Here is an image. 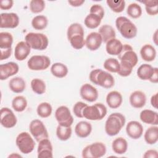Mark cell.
<instances>
[{
	"label": "cell",
	"mask_w": 158,
	"mask_h": 158,
	"mask_svg": "<svg viewBox=\"0 0 158 158\" xmlns=\"http://www.w3.org/2000/svg\"><path fill=\"white\" fill-rule=\"evenodd\" d=\"M151 104L153 107L157 109V93H156L151 96Z\"/></svg>",
	"instance_id": "f5cc1de1"
},
{
	"label": "cell",
	"mask_w": 158,
	"mask_h": 158,
	"mask_svg": "<svg viewBox=\"0 0 158 158\" xmlns=\"http://www.w3.org/2000/svg\"><path fill=\"white\" fill-rule=\"evenodd\" d=\"M10 89L15 93H22L26 88V83L24 79L20 77L12 78L9 82Z\"/></svg>",
	"instance_id": "484cf974"
},
{
	"label": "cell",
	"mask_w": 158,
	"mask_h": 158,
	"mask_svg": "<svg viewBox=\"0 0 158 158\" xmlns=\"http://www.w3.org/2000/svg\"><path fill=\"white\" fill-rule=\"evenodd\" d=\"M89 78L93 83L106 89L112 88L115 84L114 77L100 69L93 70L89 75Z\"/></svg>",
	"instance_id": "7a4b0ae2"
},
{
	"label": "cell",
	"mask_w": 158,
	"mask_h": 158,
	"mask_svg": "<svg viewBox=\"0 0 158 158\" xmlns=\"http://www.w3.org/2000/svg\"><path fill=\"white\" fill-rule=\"evenodd\" d=\"M102 43V39L98 32H91L88 35L85 40V46L90 51L98 49Z\"/></svg>",
	"instance_id": "d6986e66"
},
{
	"label": "cell",
	"mask_w": 158,
	"mask_h": 158,
	"mask_svg": "<svg viewBox=\"0 0 158 158\" xmlns=\"http://www.w3.org/2000/svg\"><path fill=\"white\" fill-rule=\"evenodd\" d=\"M45 8V2L43 0H31L30 2V9L31 12L38 14Z\"/></svg>",
	"instance_id": "bcb514c9"
},
{
	"label": "cell",
	"mask_w": 158,
	"mask_h": 158,
	"mask_svg": "<svg viewBox=\"0 0 158 158\" xmlns=\"http://www.w3.org/2000/svg\"><path fill=\"white\" fill-rule=\"evenodd\" d=\"M85 31L83 27L81 24L78 23H73L71 24L67 31V36L68 40H69L72 36L76 35H84Z\"/></svg>",
	"instance_id": "b9f144b4"
},
{
	"label": "cell",
	"mask_w": 158,
	"mask_h": 158,
	"mask_svg": "<svg viewBox=\"0 0 158 158\" xmlns=\"http://www.w3.org/2000/svg\"><path fill=\"white\" fill-rule=\"evenodd\" d=\"M129 101L132 107L137 109L142 108L146 102V94L141 91H135L130 94Z\"/></svg>",
	"instance_id": "44dd1931"
},
{
	"label": "cell",
	"mask_w": 158,
	"mask_h": 158,
	"mask_svg": "<svg viewBox=\"0 0 158 158\" xmlns=\"http://www.w3.org/2000/svg\"><path fill=\"white\" fill-rule=\"evenodd\" d=\"M133 68V67L130 63L127 61L122 60L120 62V68L117 72V73L123 77H128L131 74Z\"/></svg>",
	"instance_id": "f6af8a7d"
},
{
	"label": "cell",
	"mask_w": 158,
	"mask_h": 158,
	"mask_svg": "<svg viewBox=\"0 0 158 158\" xmlns=\"http://www.w3.org/2000/svg\"><path fill=\"white\" fill-rule=\"evenodd\" d=\"M31 88L32 91L37 94H42L46 91V84L44 81L40 78H34L31 81Z\"/></svg>",
	"instance_id": "74e56055"
},
{
	"label": "cell",
	"mask_w": 158,
	"mask_h": 158,
	"mask_svg": "<svg viewBox=\"0 0 158 158\" xmlns=\"http://www.w3.org/2000/svg\"><path fill=\"white\" fill-rule=\"evenodd\" d=\"M126 119L121 113H112L107 118L105 123V131L107 135H117L125 125Z\"/></svg>",
	"instance_id": "6da1fadb"
},
{
	"label": "cell",
	"mask_w": 158,
	"mask_h": 158,
	"mask_svg": "<svg viewBox=\"0 0 158 158\" xmlns=\"http://www.w3.org/2000/svg\"><path fill=\"white\" fill-rule=\"evenodd\" d=\"M103 66L106 70L110 72L117 73L120 68V62L115 58H109L104 61Z\"/></svg>",
	"instance_id": "ab89813d"
},
{
	"label": "cell",
	"mask_w": 158,
	"mask_h": 158,
	"mask_svg": "<svg viewBox=\"0 0 158 158\" xmlns=\"http://www.w3.org/2000/svg\"><path fill=\"white\" fill-rule=\"evenodd\" d=\"M51 64L50 59L46 56L35 55L27 62L28 67L31 70L39 71L47 69Z\"/></svg>",
	"instance_id": "30bf717a"
},
{
	"label": "cell",
	"mask_w": 158,
	"mask_h": 158,
	"mask_svg": "<svg viewBox=\"0 0 158 158\" xmlns=\"http://www.w3.org/2000/svg\"><path fill=\"white\" fill-rule=\"evenodd\" d=\"M8 157H22V156H20V155H19V154H18L17 153H15V154L13 153V154L9 155L8 156Z\"/></svg>",
	"instance_id": "11a10c76"
},
{
	"label": "cell",
	"mask_w": 158,
	"mask_h": 158,
	"mask_svg": "<svg viewBox=\"0 0 158 158\" xmlns=\"http://www.w3.org/2000/svg\"><path fill=\"white\" fill-rule=\"evenodd\" d=\"M118 59L122 61H127L130 63L134 67L138 62V58L136 53L133 51V48L128 44H123V48L118 55Z\"/></svg>",
	"instance_id": "7c38bea8"
},
{
	"label": "cell",
	"mask_w": 158,
	"mask_h": 158,
	"mask_svg": "<svg viewBox=\"0 0 158 158\" xmlns=\"http://www.w3.org/2000/svg\"><path fill=\"white\" fill-rule=\"evenodd\" d=\"M69 41L71 46L75 49H81L85 45V40L83 35H74L72 36Z\"/></svg>",
	"instance_id": "7bdbcfd3"
},
{
	"label": "cell",
	"mask_w": 158,
	"mask_h": 158,
	"mask_svg": "<svg viewBox=\"0 0 158 158\" xmlns=\"http://www.w3.org/2000/svg\"><path fill=\"white\" fill-rule=\"evenodd\" d=\"M68 2L73 7H79L85 2V0H72L68 1Z\"/></svg>",
	"instance_id": "816d5d0a"
},
{
	"label": "cell",
	"mask_w": 158,
	"mask_h": 158,
	"mask_svg": "<svg viewBox=\"0 0 158 158\" xmlns=\"http://www.w3.org/2000/svg\"><path fill=\"white\" fill-rule=\"evenodd\" d=\"M89 13L95 14L99 16L101 19H103L104 16V10L102 6L99 4H94L89 9Z\"/></svg>",
	"instance_id": "c3c4849f"
},
{
	"label": "cell",
	"mask_w": 158,
	"mask_h": 158,
	"mask_svg": "<svg viewBox=\"0 0 158 158\" xmlns=\"http://www.w3.org/2000/svg\"><path fill=\"white\" fill-rule=\"evenodd\" d=\"M30 132L36 141L49 138L47 129L42 121L38 119L33 120L29 125Z\"/></svg>",
	"instance_id": "9c48e42d"
},
{
	"label": "cell",
	"mask_w": 158,
	"mask_h": 158,
	"mask_svg": "<svg viewBox=\"0 0 158 158\" xmlns=\"http://www.w3.org/2000/svg\"><path fill=\"white\" fill-rule=\"evenodd\" d=\"M107 114V108L102 103L87 106L83 111V117L89 120H102Z\"/></svg>",
	"instance_id": "5b68a950"
},
{
	"label": "cell",
	"mask_w": 158,
	"mask_h": 158,
	"mask_svg": "<svg viewBox=\"0 0 158 158\" xmlns=\"http://www.w3.org/2000/svg\"><path fill=\"white\" fill-rule=\"evenodd\" d=\"M51 72L56 77L64 78L68 73V68L62 63L56 62L51 65Z\"/></svg>",
	"instance_id": "1f68e13d"
},
{
	"label": "cell",
	"mask_w": 158,
	"mask_h": 158,
	"mask_svg": "<svg viewBox=\"0 0 158 158\" xmlns=\"http://www.w3.org/2000/svg\"><path fill=\"white\" fill-rule=\"evenodd\" d=\"M55 118L59 125L64 126H71L73 122V117L65 106H61L56 110Z\"/></svg>",
	"instance_id": "8fae6325"
},
{
	"label": "cell",
	"mask_w": 158,
	"mask_h": 158,
	"mask_svg": "<svg viewBox=\"0 0 158 158\" xmlns=\"http://www.w3.org/2000/svg\"><path fill=\"white\" fill-rule=\"evenodd\" d=\"M30 51V46L25 41H20L15 47L14 57L17 60L22 61L28 56Z\"/></svg>",
	"instance_id": "ffe728a7"
},
{
	"label": "cell",
	"mask_w": 158,
	"mask_h": 158,
	"mask_svg": "<svg viewBox=\"0 0 158 158\" xmlns=\"http://www.w3.org/2000/svg\"><path fill=\"white\" fill-rule=\"evenodd\" d=\"M92 131V125L86 121H80L77 123L75 127V133L80 138L88 137Z\"/></svg>",
	"instance_id": "cb8c5ba5"
},
{
	"label": "cell",
	"mask_w": 158,
	"mask_h": 158,
	"mask_svg": "<svg viewBox=\"0 0 158 158\" xmlns=\"http://www.w3.org/2000/svg\"><path fill=\"white\" fill-rule=\"evenodd\" d=\"M12 107L16 112H23L27 107V101L23 96H17L12 101Z\"/></svg>",
	"instance_id": "836d02e7"
},
{
	"label": "cell",
	"mask_w": 158,
	"mask_h": 158,
	"mask_svg": "<svg viewBox=\"0 0 158 158\" xmlns=\"http://www.w3.org/2000/svg\"><path fill=\"white\" fill-rule=\"evenodd\" d=\"M80 94L84 100L90 102L96 101L98 98L97 89L89 83H85L81 86Z\"/></svg>",
	"instance_id": "2e32d148"
},
{
	"label": "cell",
	"mask_w": 158,
	"mask_h": 158,
	"mask_svg": "<svg viewBox=\"0 0 158 158\" xmlns=\"http://www.w3.org/2000/svg\"><path fill=\"white\" fill-rule=\"evenodd\" d=\"M123 101L122 94L117 91L109 92L106 96V102L111 109H117L119 107Z\"/></svg>",
	"instance_id": "603a6c76"
},
{
	"label": "cell",
	"mask_w": 158,
	"mask_h": 158,
	"mask_svg": "<svg viewBox=\"0 0 158 158\" xmlns=\"http://www.w3.org/2000/svg\"><path fill=\"white\" fill-rule=\"evenodd\" d=\"M15 143L20 151L25 154L31 152L35 146V143L28 132H22L19 133L15 139Z\"/></svg>",
	"instance_id": "8992f818"
},
{
	"label": "cell",
	"mask_w": 158,
	"mask_h": 158,
	"mask_svg": "<svg viewBox=\"0 0 158 158\" xmlns=\"http://www.w3.org/2000/svg\"><path fill=\"white\" fill-rule=\"evenodd\" d=\"M140 120L144 123L157 125L158 124V114L157 112L150 110L144 109L139 114Z\"/></svg>",
	"instance_id": "7402d4cb"
},
{
	"label": "cell",
	"mask_w": 158,
	"mask_h": 158,
	"mask_svg": "<svg viewBox=\"0 0 158 158\" xmlns=\"http://www.w3.org/2000/svg\"><path fill=\"white\" fill-rule=\"evenodd\" d=\"M152 39L154 41V43L156 44V45H157V30H156L153 35V37H152Z\"/></svg>",
	"instance_id": "db71d44e"
},
{
	"label": "cell",
	"mask_w": 158,
	"mask_h": 158,
	"mask_svg": "<svg viewBox=\"0 0 158 158\" xmlns=\"http://www.w3.org/2000/svg\"><path fill=\"white\" fill-rule=\"evenodd\" d=\"M123 48L122 42L116 38H113L106 43V50L107 54L113 56H118Z\"/></svg>",
	"instance_id": "d4e9b609"
},
{
	"label": "cell",
	"mask_w": 158,
	"mask_h": 158,
	"mask_svg": "<svg viewBox=\"0 0 158 158\" xmlns=\"http://www.w3.org/2000/svg\"><path fill=\"white\" fill-rule=\"evenodd\" d=\"M115 26L122 36L127 39L135 38L138 32L135 25L128 18L123 16L118 17L115 20Z\"/></svg>",
	"instance_id": "3957f363"
},
{
	"label": "cell",
	"mask_w": 158,
	"mask_h": 158,
	"mask_svg": "<svg viewBox=\"0 0 158 158\" xmlns=\"http://www.w3.org/2000/svg\"><path fill=\"white\" fill-rule=\"evenodd\" d=\"M138 77L143 80H149L151 82L157 83L158 82V69L153 67L150 64H143L137 70Z\"/></svg>",
	"instance_id": "ba28073f"
},
{
	"label": "cell",
	"mask_w": 158,
	"mask_h": 158,
	"mask_svg": "<svg viewBox=\"0 0 158 158\" xmlns=\"http://www.w3.org/2000/svg\"><path fill=\"white\" fill-rule=\"evenodd\" d=\"M102 19L98 15L93 14H89L84 20L85 26L90 29H94L99 27Z\"/></svg>",
	"instance_id": "d590c367"
},
{
	"label": "cell",
	"mask_w": 158,
	"mask_h": 158,
	"mask_svg": "<svg viewBox=\"0 0 158 158\" xmlns=\"http://www.w3.org/2000/svg\"><path fill=\"white\" fill-rule=\"evenodd\" d=\"M37 148L38 158L53 157V148L51 142L48 138L43 139L38 142Z\"/></svg>",
	"instance_id": "9a60e30c"
},
{
	"label": "cell",
	"mask_w": 158,
	"mask_h": 158,
	"mask_svg": "<svg viewBox=\"0 0 158 158\" xmlns=\"http://www.w3.org/2000/svg\"><path fill=\"white\" fill-rule=\"evenodd\" d=\"M127 14L133 19H138L141 17L142 14V9L141 6L135 2L128 5L127 9Z\"/></svg>",
	"instance_id": "60d3db41"
},
{
	"label": "cell",
	"mask_w": 158,
	"mask_h": 158,
	"mask_svg": "<svg viewBox=\"0 0 158 158\" xmlns=\"http://www.w3.org/2000/svg\"><path fill=\"white\" fill-rule=\"evenodd\" d=\"M25 41L31 49L43 51L46 49L49 44L48 37L43 33L30 32L26 35Z\"/></svg>",
	"instance_id": "277c9868"
},
{
	"label": "cell",
	"mask_w": 158,
	"mask_h": 158,
	"mask_svg": "<svg viewBox=\"0 0 158 158\" xmlns=\"http://www.w3.org/2000/svg\"><path fill=\"white\" fill-rule=\"evenodd\" d=\"M52 111L51 105L46 102L40 103L36 109V112L38 115L41 118H47L49 117Z\"/></svg>",
	"instance_id": "8d00e7d4"
},
{
	"label": "cell",
	"mask_w": 158,
	"mask_h": 158,
	"mask_svg": "<svg viewBox=\"0 0 158 158\" xmlns=\"http://www.w3.org/2000/svg\"><path fill=\"white\" fill-rule=\"evenodd\" d=\"M102 39V42L106 43L109 40L115 38L116 33L114 28L109 25L105 24L99 28V32Z\"/></svg>",
	"instance_id": "83f0119b"
},
{
	"label": "cell",
	"mask_w": 158,
	"mask_h": 158,
	"mask_svg": "<svg viewBox=\"0 0 158 158\" xmlns=\"http://www.w3.org/2000/svg\"><path fill=\"white\" fill-rule=\"evenodd\" d=\"M13 36L9 33L2 31L0 33V51H5L12 50Z\"/></svg>",
	"instance_id": "f546056e"
},
{
	"label": "cell",
	"mask_w": 158,
	"mask_h": 158,
	"mask_svg": "<svg viewBox=\"0 0 158 158\" xmlns=\"http://www.w3.org/2000/svg\"><path fill=\"white\" fill-rule=\"evenodd\" d=\"M88 105L83 102L81 101H78L77 102L73 107V112L75 115L78 118H83V109L87 106Z\"/></svg>",
	"instance_id": "7dc6e473"
},
{
	"label": "cell",
	"mask_w": 158,
	"mask_h": 158,
	"mask_svg": "<svg viewBox=\"0 0 158 158\" xmlns=\"http://www.w3.org/2000/svg\"><path fill=\"white\" fill-rule=\"evenodd\" d=\"M106 3L110 9L116 13L122 12L125 7V1H114V0H107Z\"/></svg>",
	"instance_id": "ee69618b"
},
{
	"label": "cell",
	"mask_w": 158,
	"mask_h": 158,
	"mask_svg": "<svg viewBox=\"0 0 158 158\" xmlns=\"http://www.w3.org/2000/svg\"><path fill=\"white\" fill-rule=\"evenodd\" d=\"M127 135L133 139H137L141 137L143 133V127L138 121L129 122L126 126Z\"/></svg>",
	"instance_id": "ac0fdd59"
},
{
	"label": "cell",
	"mask_w": 158,
	"mask_h": 158,
	"mask_svg": "<svg viewBox=\"0 0 158 158\" xmlns=\"http://www.w3.org/2000/svg\"><path fill=\"white\" fill-rule=\"evenodd\" d=\"M141 58L146 62L153 61L156 57V51L154 46L149 44H144L140 49Z\"/></svg>",
	"instance_id": "4316f807"
},
{
	"label": "cell",
	"mask_w": 158,
	"mask_h": 158,
	"mask_svg": "<svg viewBox=\"0 0 158 158\" xmlns=\"http://www.w3.org/2000/svg\"><path fill=\"white\" fill-rule=\"evenodd\" d=\"M0 120L1 125L6 128L14 127L17 122L15 115L8 107H2L1 109Z\"/></svg>",
	"instance_id": "4fadbf2b"
},
{
	"label": "cell",
	"mask_w": 158,
	"mask_h": 158,
	"mask_svg": "<svg viewBox=\"0 0 158 158\" xmlns=\"http://www.w3.org/2000/svg\"><path fill=\"white\" fill-rule=\"evenodd\" d=\"M72 130L71 126H64L58 125L56 128V135L61 141L68 140L72 135Z\"/></svg>",
	"instance_id": "d6a6232c"
},
{
	"label": "cell",
	"mask_w": 158,
	"mask_h": 158,
	"mask_svg": "<svg viewBox=\"0 0 158 158\" xmlns=\"http://www.w3.org/2000/svg\"><path fill=\"white\" fill-rule=\"evenodd\" d=\"M157 157L158 152L155 149H149L146 151L143 155V157L144 158H157Z\"/></svg>",
	"instance_id": "f907efd6"
},
{
	"label": "cell",
	"mask_w": 158,
	"mask_h": 158,
	"mask_svg": "<svg viewBox=\"0 0 158 158\" xmlns=\"http://www.w3.org/2000/svg\"><path fill=\"white\" fill-rule=\"evenodd\" d=\"M48 23V20L44 15H39L33 18L31 20V26L37 30H42L46 28Z\"/></svg>",
	"instance_id": "e575fe53"
},
{
	"label": "cell",
	"mask_w": 158,
	"mask_h": 158,
	"mask_svg": "<svg viewBox=\"0 0 158 158\" xmlns=\"http://www.w3.org/2000/svg\"><path fill=\"white\" fill-rule=\"evenodd\" d=\"M146 143L148 144H154L158 140V127L154 125L148 128L144 135Z\"/></svg>",
	"instance_id": "4dcf8cb0"
},
{
	"label": "cell",
	"mask_w": 158,
	"mask_h": 158,
	"mask_svg": "<svg viewBox=\"0 0 158 158\" xmlns=\"http://www.w3.org/2000/svg\"><path fill=\"white\" fill-rule=\"evenodd\" d=\"M19 70V65L14 62H9L0 65V80H5L9 77L17 73Z\"/></svg>",
	"instance_id": "e0dca14e"
},
{
	"label": "cell",
	"mask_w": 158,
	"mask_h": 158,
	"mask_svg": "<svg viewBox=\"0 0 158 158\" xmlns=\"http://www.w3.org/2000/svg\"><path fill=\"white\" fill-rule=\"evenodd\" d=\"M19 24V17L17 14L1 13V28H15Z\"/></svg>",
	"instance_id": "5bb4252c"
},
{
	"label": "cell",
	"mask_w": 158,
	"mask_h": 158,
	"mask_svg": "<svg viewBox=\"0 0 158 158\" xmlns=\"http://www.w3.org/2000/svg\"><path fill=\"white\" fill-rule=\"evenodd\" d=\"M112 148L115 154L120 155L123 154L127 151L128 143L127 140L122 137L117 138L112 141Z\"/></svg>",
	"instance_id": "f1b7e54d"
},
{
	"label": "cell",
	"mask_w": 158,
	"mask_h": 158,
	"mask_svg": "<svg viewBox=\"0 0 158 158\" xmlns=\"http://www.w3.org/2000/svg\"><path fill=\"white\" fill-rule=\"evenodd\" d=\"M14 1L12 0H1L0 2V8L2 10H9L13 6Z\"/></svg>",
	"instance_id": "681fc988"
},
{
	"label": "cell",
	"mask_w": 158,
	"mask_h": 158,
	"mask_svg": "<svg viewBox=\"0 0 158 158\" xmlns=\"http://www.w3.org/2000/svg\"><path fill=\"white\" fill-rule=\"evenodd\" d=\"M106 153V145L102 142H95L85 147L81 154L83 158H99Z\"/></svg>",
	"instance_id": "52a82bcc"
},
{
	"label": "cell",
	"mask_w": 158,
	"mask_h": 158,
	"mask_svg": "<svg viewBox=\"0 0 158 158\" xmlns=\"http://www.w3.org/2000/svg\"><path fill=\"white\" fill-rule=\"evenodd\" d=\"M145 6L147 14L149 15H156L158 13V2L156 0H146L140 1Z\"/></svg>",
	"instance_id": "f35d334b"
}]
</instances>
